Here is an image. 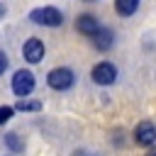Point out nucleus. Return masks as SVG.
Masks as SVG:
<instances>
[{"mask_svg": "<svg viewBox=\"0 0 156 156\" xmlns=\"http://www.w3.org/2000/svg\"><path fill=\"white\" fill-rule=\"evenodd\" d=\"M29 20L37 22V24L58 27V24L63 22V15H61L56 7H39V10H32V12H29Z\"/></svg>", "mask_w": 156, "mask_h": 156, "instance_id": "obj_1", "label": "nucleus"}, {"mask_svg": "<svg viewBox=\"0 0 156 156\" xmlns=\"http://www.w3.org/2000/svg\"><path fill=\"white\" fill-rule=\"evenodd\" d=\"M134 141L139 146H154V141H156V127L151 122H139L136 129H134Z\"/></svg>", "mask_w": 156, "mask_h": 156, "instance_id": "obj_5", "label": "nucleus"}, {"mask_svg": "<svg viewBox=\"0 0 156 156\" xmlns=\"http://www.w3.org/2000/svg\"><path fill=\"white\" fill-rule=\"evenodd\" d=\"M112 39H115L112 29H107V27H100V32L95 34V46H98L100 51H107V49L112 46Z\"/></svg>", "mask_w": 156, "mask_h": 156, "instance_id": "obj_8", "label": "nucleus"}, {"mask_svg": "<svg viewBox=\"0 0 156 156\" xmlns=\"http://www.w3.org/2000/svg\"><path fill=\"white\" fill-rule=\"evenodd\" d=\"M93 80L98 83V85H110V83H115V78H117V68L110 63V61H100L95 68H93Z\"/></svg>", "mask_w": 156, "mask_h": 156, "instance_id": "obj_3", "label": "nucleus"}, {"mask_svg": "<svg viewBox=\"0 0 156 156\" xmlns=\"http://www.w3.org/2000/svg\"><path fill=\"white\" fill-rule=\"evenodd\" d=\"M2 12H5V10H2V5H0V15H2Z\"/></svg>", "mask_w": 156, "mask_h": 156, "instance_id": "obj_15", "label": "nucleus"}, {"mask_svg": "<svg viewBox=\"0 0 156 156\" xmlns=\"http://www.w3.org/2000/svg\"><path fill=\"white\" fill-rule=\"evenodd\" d=\"M146 156H156V146H151V149L146 151Z\"/></svg>", "mask_w": 156, "mask_h": 156, "instance_id": "obj_14", "label": "nucleus"}, {"mask_svg": "<svg viewBox=\"0 0 156 156\" xmlns=\"http://www.w3.org/2000/svg\"><path fill=\"white\" fill-rule=\"evenodd\" d=\"M5 144H7L10 149H15V151H22V146H24V144L17 139V134H7V136H5Z\"/></svg>", "mask_w": 156, "mask_h": 156, "instance_id": "obj_11", "label": "nucleus"}, {"mask_svg": "<svg viewBox=\"0 0 156 156\" xmlns=\"http://www.w3.org/2000/svg\"><path fill=\"white\" fill-rule=\"evenodd\" d=\"M136 7H139V0H115V10H117V15H122V17L134 15Z\"/></svg>", "mask_w": 156, "mask_h": 156, "instance_id": "obj_9", "label": "nucleus"}, {"mask_svg": "<svg viewBox=\"0 0 156 156\" xmlns=\"http://www.w3.org/2000/svg\"><path fill=\"white\" fill-rule=\"evenodd\" d=\"M5 68H7V56L0 51V73H5Z\"/></svg>", "mask_w": 156, "mask_h": 156, "instance_id": "obj_13", "label": "nucleus"}, {"mask_svg": "<svg viewBox=\"0 0 156 156\" xmlns=\"http://www.w3.org/2000/svg\"><path fill=\"white\" fill-rule=\"evenodd\" d=\"M76 29H78L80 34H85V37H95V34L100 32V22H98L93 15H80V17L76 20Z\"/></svg>", "mask_w": 156, "mask_h": 156, "instance_id": "obj_7", "label": "nucleus"}, {"mask_svg": "<svg viewBox=\"0 0 156 156\" xmlns=\"http://www.w3.org/2000/svg\"><path fill=\"white\" fill-rule=\"evenodd\" d=\"M12 112H15L12 107H0V124H5V122L12 117Z\"/></svg>", "mask_w": 156, "mask_h": 156, "instance_id": "obj_12", "label": "nucleus"}, {"mask_svg": "<svg viewBox=\"0 0 156 156\" xmlns=\"http://www.w3.org/2000/svg\"><path fill=\"white\" fill-rule=\"evenodd\" d=\"M46 83L54 88V90H68L73 85V71L71 68H54L49 76H46Z\"/></svg>", "mask_w": 156, "mask_h": 156, "instance_id": "obj_2", "label": "nucleus"}, {"mask_svg": "<svg viewBox=\"0 0 156 156\" xmlns=\"http://www.w3.org/2000/svg\"><path fill=\"white\" fill-rule=\"evenodd\" d=\"M12 90H15V95H29L34 90V76L24 68L17 71L15 78H12Z\"/></svg>", "mask_w": 156, "mask_h": 156, "instance_id": "obj_4", "label": "nucleus"}, {"mask_svg": "<svg viewBox=\"0 0 156 156\" xmlns=\"http://www.w3.org/2000/svg\"><path fill=\"white\" fill-rule=\"evenodd\" d=\"M22 54H24V58L29 61V63H39L41 58H44V44L39 41V39H27L24 41V46H22Z\"/></svg>", "mask_w": 156, "mask_h": 156, "instance_id": "obj_6", "label": "nucleus"}, {"mask_svg": "<svg viewBox=\"0 0 156 156\" xmlns=\"http://www.w3.org/2000/svg\"><path fill=\"white\" fill-rule=\"evenodd\" d=\"M39 107H41V102H37V100H20V102H17V110H24V112L39 110Z\"/></svg>", "mask_w": 156, "mask_h": 156, "instance_id": "obj_10", "label": "nucleus"}]
</instances>
